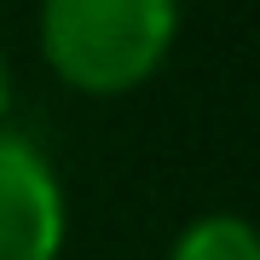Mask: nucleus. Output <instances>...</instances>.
<instances>
[{
    "label": "nucleus",
    "mask_w": 260,
    "mask_h": 260,
    "mask_svg": "<svg viewBox=\"0 0 260 260\" xmlns=\"http://www.w3.org/2000/svg\"><path fill=\"white\" fill-rule=\"evenodd\" d=\"M179 0H41V52L87 99H121L168 64Z\"/></svg>",
    "instance_id": "1"
},
{
    "label": "nucleus",
    "mask_w": 260,
    "mask_h": 260,
    "mask_svg": "<svg viewBox=\"0 0 260 260\" xmlns=\"http://www.w3.org/2000/svg\"><path fill=\"white\" fill-rule=\"evenodd\" d=\"M64 225V185L47 150L0 127V260H58Z\"/></svg>",
    "instance_id": "2"
},
{
    "label": "nucleus",
    "mask_w": 260,
    "mask_h": 260,
    "mask_svg": "<svg viewBox=\"0 0 260 260\" xmlns=\"http://www.w3.org/2000/svg\"><path fill=\"white\" fill-rule=\"evenodd\" d=\"M168 260H260V243L243 214H203L179 232Z\"/></svg>",
    "instance_id": "3"
},
{
    "label": "nucleus",
    "mask_w": 260,
    "mask_h": 260,
    "mask_svg": "<svg viewBox=\"0 0 260 260\" xmlns=\"http://www.w3.org/2000/svg\"><path fill=\"white\" fill-rule=\"evenodd\" d=\"M12 110V70H6V58H0V121H6Z\"/></svg>",
    "instance_id": "4"
}]
</instances>
